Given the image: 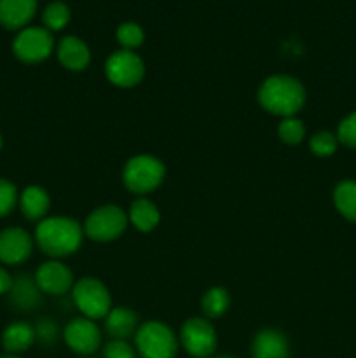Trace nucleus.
I'll return each instance as SVG.
<instances>
[{
    "label": "nucleus",
    "mask_w": 356,
    "mask_h": 358,
    "mask_svg": "<svg viewBox=\"0 0 356 358\" xmlns=\"http://www.w3.org/2000/svg\"><path fill=\"white\" fill-rule=\"evenodd\" d=\"M258 105L278 117H293L306 105V87L297 77L274 73L264 79L257 91Z\"/></svg>",
    "instance_id": "1"
},
{
    "label": "nucleus",
    "mask_w": 356,
    "mask_h": 358,
    "mask_svg": "<svg viewBox=\"0 0 356 358\" xmlns=\"http://www.w3.org/2000/svg\"><path fill=\"white\" fill-rule=\"evenodd\" d=\"M84 229L72 217H45L37 224L35 229V243L52 259L68 257L75 254L82 245Z\"/></svg>",
    "instance_id": "2"
},
{
    "label": "nucleus",
    "mask_w": 356,
    "mask_h": 358,
    "mask_svg": "<svg viewBox=\"0 0 356 358\" xmlns=\"http://www.w3.org/2000/svg\"><path fill=\"white\" fill-rule=\"evenodd\" d=\"M166 177L163 161L150 154H138L128 159L122 168V182L133 194H149L156 191Z\"/></svg>",
    "instance_id": "3"
},
{
    "label": "nucleus",
    "mask_w": 356,
    "mask_h": 358,
    "mask_svg": "<svg viewBox=\"0 0 356 358\" xmlns=\"http://www.w3.org/2000/svg\"><path fill=\"white\" fill-rule=\"evenodd\" d=\"M136 353L142 358H175L178 352L177 334L170 325L149 320L135 334Z\"/></svg>",
    "instance_id": "4"
},
{
    "label": "nucleus",
    "mask_w": 356,
    "mask_h": 358,
    "mask_svg": "<svg viewBox=\"0 0 356 358\" xmlns=\"http://www.w3.org/2000/svg\"><path fill=\"white\" fill-rule=\"evenodd\" d=\"M72 301L89 320H100L112 310V296L107 285L93 276H84L72 287Z\"/></svg>",
    "instance_id": "5"
},
{
    "label": "nucleus",
    "mask_w": 356,
    "mask_h": 358,
    "mask_svg": "<svg viewBox=\"0 0 356 358\" xmlns=\"http://www.w3.org/2000/svg\"><path fill=\"white\" fill-rule=\"evenodd\" d=\"M128 213L117 205H103L94 208L84 220V236L98 243L117 240L128 227Z\"/></svg>",
    "instance_id": "6"
},
{
    "label": "nucleus",
    "mask_w": 356,
    "mask_h": 358,
    "mask_svg": "<svg viewBox=\"0 0 356 358\" xmlns=\"http://www.w3.org/2000/svg\"><path fill=\"white\" fill-rule=\"evenodd\" d=\"M105 77L114 86L129 90L138 86L145 77V63L135 51L119 49L105 62Z\"/></svg>",
    "instance_id": "7"
},
{
    "label": "nucleus",
    "mask_w": 356,
    "mask_h": 358,
    "mask_svg": "<svg viewBox=\"0 0 356 358\" xmlns=\"http://www.w3.org/2000/svg\"><path fill=\"white\" fill-rule=\"evenodd\" d=\"M180 343L185 352L194 358H212L218 338L212 322L205 317H192L180 329Z\"/></svg>",
    "instance_id": "8"
},
{
    "label": "nucleus",
    "mask_w": 356,
    "mask_h": 358,
    "mask_svg": "<svg viewBox=\"0 0 356 358\" xmlns=\"http://www.w3.org/2000/svg\"><path fill=\"white\" fill-rule=\"evenodd\" d=\"M54 49L52 34L44 27H27L13 41V52L20 62L35 65L51 56Z\"/></svg>",
    "instance_id": "9"
},
{
    "label": "nucleus",
    "mask_w": 356,
    "mask_h": 358,
    "mask_svg": "<svg viewBox=\"0 0 356 358\" xmlns=\"http://www.w3.org/2000/svg\"><path fill=\"white\" fill-rule=\"evenodd\" d=\"M65 343L72 352L87 357L96 352L101 345V331L94 320L86 317L73 318L63 332Z\"/></svg>",
    "instance_id": "10"
},
{
    "label": "nucleus",
    "mask_w": 356,
    "mask_h": 358,
    "mask_svg": "<svg viewBox=\"0 0 356 358\" xmlns=\"http://www.w3.org/2000/svg\"><path fill=\"white\" fill-rule=\"evenodd\" d=\"M34 278L42 294H49V296H63V294L70 292L75 283L72 269L59 262L58 259H52V261L38 266Z\"/></svg>",
    "instance_id": "11"
},
{
    "label": "nucleus",
    "mask_w": 356,
    "mask_h": 358,
    "mask_svg": "<svg viewBox=\"0 0 356 358\" xmlns=\"http://www.w3.org/2000/svg\"><path fill=\"white\" fill-rule=\"evenodd\" d=\"M35 240L21 227H7L0 231V262L16 266L27 261L34 252Z\"/></svg>",
    "instance_id": "12"
},
{
    "label": "nucleus",
    "mask_w": 356,
    "mask_h": 358,
    "mask_svg": "<svg viewBox=\"0 0 356 358\" xmlns=\"http://www.w3.org/2000/svg\"><path fill=\"white\" fill-rule=\"evenodd\" d=\"M56 55H58V62L61 63L63 69L70 70V72H82L91 62L89 48L82 38L75 37V35L63 37L56 49Z\"/></svg>",
    "instance_id": "13"
},
{
    "label": "nucleus",
    "mask_w": 356,
    "mask_h": 358,
    "mask_svg": "<svg viewBox=\"0 0 356 358\" xmlns=\"http://www.w3.org/2000/svg\"><path fill=\"white\" fill-rule=\"evenodd\" d=\"M251 355L253 358H288V338L278 329H262L251 343Z\"/></svg>",
    "instance_id": "14"
},
{
    "label": "nucleus",
    "mask_w": 356,
    "mask_h": 358,
    "mask_svg": "<svg viewBox=\"0 0 356 358\" xmlns=\"http://www.w3.org/2000/svg\"><path fill=\"white\" fill-rule=\"evenodd\" d=\"M37 13V0H0V24L7 30H23Z\"/></svg>",
    "instance_id": "15"
},
{
    "label": "nucleus",
    "mask_w": 356,
    "mask_h": 358,
    "mask_svg": "<svg viewBox=\"0 0 356 358\" xmlns=\"http://www.w3.org/2000/svg\"><path fill=\"white\" fill-rule=\"evenodd\" d=\"M21 213L24 219L31 220V222H40L45 219L49 208H51V196L40 185H28L17 199Z\"/></svg>",
    "instance_id": "16"
},
{
    "label": "nucleus",
    "mask_w": 356,
    "mask_h": 358,
    "mask_svg": "<svg viewBox=\"0 0 356 358\" xmlns=\"http://www.w3.org/2000/svg\"><path fill=\"white\" fill-rule=\"evenodd\" d=\"M138 327V315L133 310H129V308H112L107 317H105V331H107V334L112 339H124V341H128L129 338L136 334Z\"/></svg>",
    "instance_id": "17"
},
{
    "label": "nucleus",
    "mask_w": 356,
    "mask_h": 358,
    "mask_svg": "<svg viewBox=\"0 0 356 358\" xmlns=\"http://www.w3.org/2000/svg\"><path fill=\"white\" fill-rule=\"evenodd\" d=\"M40 296L42 290L38 289L37 282H35V278H31V276L28 275L17 276L9 290L10 303H13V306L20 311L34 310V308L40 303Z\"/></svg>",
    "instance_id": "18"
},
{
    "label": "nucleus",
    "mask_w": 356,
    "mask_h": 358,
    "mask_svg": "<svg viewBox=\"0 0 356 358\" xmlns=\"http://www.w3.org/2000/svg\"><path fill=\"white\" fill-rule=\"evenodd\" d=\"M128 220L133 227H136L142 233H150L159 226L161 212L156 203L147 198H138L129 206Z\"/></svg>",
    "instance_id": "19"
},
{
    "label": "nucleus",
    "mask_w": 356,
    "mask_h": 358,
    "mask_svg": "<svg viewBox=\"0 0 356 358\" xmlns=\"http://www.w3.org/2000/svg\"><path fill=\"white\" fill-rule=\"evenodd\" d=\"M35 339H37L35 327H31L27 322H14L7 325L3 331L2 345L9 355H16V353L27 352L34 345Z\"/></svg>",
    "instance_id": "20"
},
{
    "label": "nucleus",
    "mask_w": 356,
    "mask_h": 358,
    "mask_svg": "<svg viewBox=\"0 0 356 358\" xmlns=\"http://www.w3.org/2000/svg\"><path fill=\"white\" fill-rule=\"evenodd\" d=\"M334 205L349 222H356V180L346 178L334 189Z\"/></svg>",
    "instance_id": "21"
},
{
    "label": "nucleus",
    "mask_w": 356,
    "mask_h": 358,
    "mask_svg": "<svg viewBox=\"0 0 356 358\" xmlns=\"http://www.w3.org/2000/svg\"><path fill=\"white\" fill-rule=\"evenodd\" d=\"M230 306V294L223 287H212L206 290L201 297V311L202 317L208 320H215L225 315Z\"/></svg>",
    "instance_id": "22"
},
{
    "label": "nucleus",
    "mask_w": 356,
    "mask_h": 358,
    "mask_svg": "<svg viewBox=\"0 0 356 358\" xmlns=\"http://www.w3.org/2000/svg\"><path fill=\"white\" fill-rule=\"evenodd\" d=\"M70 7L65 2H56L47 3V7L42 13V21H44V28L49 31H61L66 24L70 23Z\"/></svg>",
    "instance_id": "23"
},
{
    "label": "nucleus",
    "mask_w": 356,
    "mask_h": 358,
    "mask_svg": "<svg viewBox=\"0 0 356 358\" xmlns=\"http://www.w3.org/2000/svg\"><path fill=\"white\" fill-rule=\"evenodd\" d=\"M115 38H117L121 49L135 51L145 41V31H143V28L140 24L128 21V23L119 24L117 30H115Z\"/></svg>",
    "instance_id": "24"
},
{
    "label": "nucleus",
    "mask_w": 356,
    "mask_h": 358,
    "mask_svg": "<svg viewBox=\"0 0 356 358\" xmlns=\"http://www.w3.org/2000/svg\"><path fill=\"white\" fill-rule=\"evenodd\" d=\"M278 136L286 145H299L306 136V126L297 115L293 117H285L278 124Z\"/></svg>",
    "instance_id": "25"
},
{
    "label": "nucleus",
    "mask_w": 356,
    "mask_h": 358,
    "mask_svg": "<svg viewBox=\"0 0 356 358\" xmlns=\"http://www.w3.org/2000/svg\"><path fill=\"white\" fill-rule=\"evenodd\" d=\"M339 147L337 135L330 131L314 133L309 140V149L314 156L318 157H330L334 156Z\"/></svg>",
    "instance_id": "26"
},
{
    "label": "nucleus",
    "mask_w": 356,
    "mask_h": 358,
    "mask_svg": "<svg viewBox=\"0 0 356 358\" xmlns=\"http://www.w3.org/2000/svg\"><path fill=\"white\" fill-rule=\"evenodd\" d=\"M17 199H20V194H17L16 185L7 178H0V219L9 215L16 208Z\"/></svg>",
    "instance_id": "27"
},
{
    "label": "nucleus",
    "mask_w": 356,
    "mask_h": 358,
    "mask_svg": "<svg viewBox=\"0 0 356 358\" xmlns=\"http://www.w3.org/2000/svg\"><path fill=\"white\" fill-rule=\"evenodd\" d=\"M337 140L349 149H356V110L346 115L337 126Z\"/></svg>",
    "instance_id": "28"
},
{
    "label": "nucleus",
    "mask_w": 356,
    "mask_h": 358,
    "mask_svg": "<svg viewBox=\"0 0 356 358\" xmlns=\"http://www.w3.org/2000/svg\"><path fill=\"white\" fill-rule=\"evenodd\" d=\"M105 358H136V350L124 339H112L103 346Z\"/></svg>",
    "instance_id": "29"
},
{
    "label": "nucleus",
    "mask_w": 356,
    "mask_h": 358,
    "mask_svg": "<svg viewBox=\"0 0 356 358\" xmlns=\"http://www.w3.org/2000/svg\"><path fill=\"white\" fill-rule=\"evenodd\" d=\"M35 334H37V338L40 339V341L52 343L58 338V327H56V324H52L49 318H44V320L35 327Z\"/></svg>",
    "instance_id": "30"
},
{
    "label": "nucleus",
    "mask_w": 356,
    "mask_h": 358,
    "mask_svg": "<svg viewBox=\"0 0 356 358\" xmlns=\"http://www.w3.org/2000/svg\"><path fill=\"white\" fill-rule=\"evenodd\" d=\"M13 276L9 275V273L6 271V269L0 266V296H3V294H9L10 287H13Z\"/></svg>",
    "instance_id": "31"
},
{
    "label": "nucleus",
    "mask_w": 356,
    "mask_h": 358,
    "mask_svg": "<svg viewBox=\"0 0 356 358\" xmlns=\"http://www.w3.org/2000/svg\"><path fill=\"white\" fill-rule=\"evenodd\" d=\"M212 358H234V357H230V355H218V357H212Z\"/></svg>",
    "instance_id": "32"
},
{
    "label": "nucleus",
    "mask_w": 356,
    "mask_h": 358,
    "mask_svg": "<svg viewBox=\"0 0 356 358\" xmlns=\"http://www.w3.org/2000/svg\"><path fill=\"white\" fill-rule=\"evenodd\" d=\"M0 358H20L17 355H3V357H0Z\"/></svg>",
    "instance_id": "33"
},
{
    "label": "nucleus",
    "mask_w": 356,
    "mask_h": 358,
    "mask_svg": "<svg viewBox=\"0 0 356 358\" xmlns=\"http://www.w3.org/2000/svg\"><path fill=\"white\" fill-rule=\"evenodd\" d=\"M2 143H3V140H2V135H0V149H2Z\"/></svg>",
    "instance_id": "34"
},
{
    "label": "nucleus",
    "mask_w": 356,
    "mask_h": 358,
    "mask_svg": "<svg viewBox=\"0 0 356 358\" xmlns=\"http://www.w3.org/2000/svg\"><path fill=\"white\" fill-rule=\"evenodd\" d=\"M84 358H89V357H84Z\"/></svg>",
    "instance_id": "35"
}]
</instances>
